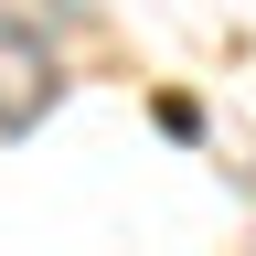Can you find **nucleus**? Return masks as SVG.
<instances>
[{"instance_id": "1", "label": "nucleus", "mask_w": 256, "mask_h": 256, "mask_svg": "<svg viewBox=\"0 0 256 256\" xmlns=\"http://www.w3.org/2000/svg\"><path fill=\"white\" fill-rule=\"evenodd\" d=\"M54 96H64L54 43H43L22 11H0V139H32V128L54 118Z\"/></svg>"}, {"instance_id": "2", "label": "nucleus", "mask_w": 256, "mask_h": 256, "mask_svg": "<svg viewBox=\"0 0 256 256\" xmlns=\"http://www.w3.org/2000/svg\"><path fill=\"white\" fill-rule=\"evenodd\" d=\"M54 11H64V22H96V0H54Z\"/></svg>"}]
</instances>
